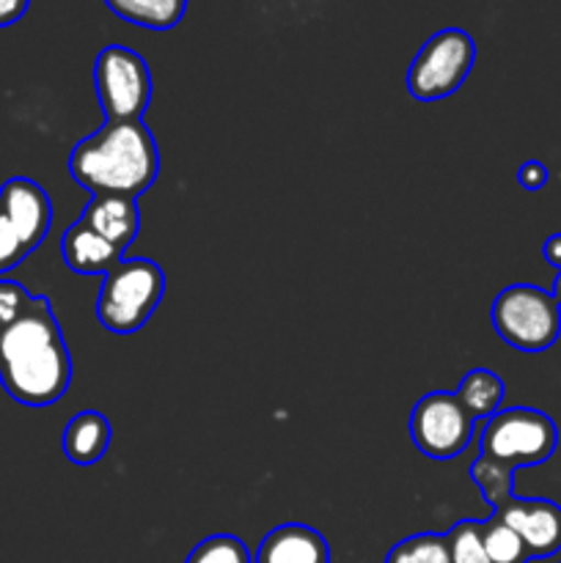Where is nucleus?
Returning a JSON list of instances; mask_svg holds the SVG:
<instances>
[{
    "instance_id": "12",
    "label": "nucleus",
    "mask_w": 561,
    "mask_h": 563,
    "mask_svg": "<svg viewBox=\"0 0 561 563\" xmlns=\"http://www.w3.org/2000/svg\"><path fill=\"white\" fill-rule=\"evenodd\" d=\"M80 220L119 251H127L135 242L138 229H141L138 201L124 196H91Z\"/></svg>"
},
{
    "instance_id": "2",
    "label": "nucleus",
    "mask_w": 561,
    "mask_h": 563,
    "mask_svg": "<svg viewBox=\"0 0 561 563\" xmlns=\"http://www.w3.org/2000/svg\"><path fill=\"white\" fill-rule=\"evenodd\" d=\"M72 179L91 196L135 198L157 181L160 152L143 121H105L69 157Z\"/></svg>"
},
{
    "instance_id": "1",
    "label": "nucleus",
    "mask_w": 561,
    "mask_h": 563,
    "mask_svg": "<svg viewBox=\"0 0 561 563\" xmlns=\"http://www.w3.org/2000/svg\"><path fill=\"white\" fill-rule=\"evenodd\" d=\"M72 357L47 297L0 328V385L25 407L55 405L69 390Z\"/></svg>"
},
{
    "instance_id": "19",
    "label": "nucleus",
    "mask_w": 561,
    "mask_h": 563,
    "mask_svg": "<svg viewBox=\"0 0 561 563\" xmlns=\"http://www.w3.org/2000/svg\"><path fill=\"white\" fill-rule=\"evenodd\" d=\"M385 563H451L449 542L438 533H418L391 548Z\"/></svg>"
},
{
    "instance_id": "6",
    "label": "nucleus",
    "mask_w": 561,
    "mask_h": 563,
    "mask_svg": "<svg viewBox=\"0 0 561 563\" xmlns=\"http://www.w3.org/2000/svg\"><path fill=\"white\" fill-rule=\"evenodd\" d=\"M559 445V429L544 412L531 407L498 410L487 418L482 432V456L498 460L509 467L542 465Z\"/></svg>"
},
{
    "instance_id": "22",
    "label": "nucleus",
    "mask_w": 561,
    "mask_h": 563,
    "mask_svg": "<svg viewBox=\"0 0 561 563\" xmlns=\"http://www.w3.org/2000/svg\"><path fill=\"white\" fill-rule=\"evenodd\" d=\"M31 302H33V295L25 289V286L9 278L0 280V328L11 324L14 319H20L22 313L31 308Z\"/></svg>"
},
{
    "instance_id": "21",
    "label": "nucleus",
    "mask_w": 561,
    "mask_h": 563,
    "mask_svg": "<svg viewBox=\"0 0 561 563\" xmlns=\"http://www.w3.org/2000/svg\"><path fill=\"white\" fill-rule=\"evenodd\" d=\"M187 563H251V553H248L242 539L218 533V537L204 539L198 548H193Z\"/></svg>"
},
{
    "instance_id": "16",
    "label": "nucleus",
    "mask_w": 561,
    "mask_h": 563,
    "mask_svg": "<svg viewBox=\"0 0 561 563\" xmlns=\"http://www.w3.org/2000/svg\"><path fill=\"white\" fill-rule=\"evenodd\" d=\"M454 396L465 407L468 416L479 421V418H493L498 412L501 401L506 396V385L498 374L487 372V368H473L462 377Z\"/></svg>"
},
{
    "instance_id": "24",
    "label": "nucleus",
    "mask_w": 561,
    "mask_h": 563,
    "mask_svg": "<svg viewBox=\"0 0 561 563\" xmlns=\"http://www.w3.org/2000/svg\"><path fill=\"white\" fill-rule=\"evenodd\" d=\"M28 5H31V0H0V27L14 25L16 20H22Z\"/></svg>"
},
{
    "instance_id": "17",
    "label": "nucleus",
    "mask_w": 561,
    "mask_h": 563,
    "mask_svg": "<svg viewBox=\"0 0 561 563\" xmlns=\"http://www.w3.org/2000/svg\"><path fill=\"white\" fill-rule=\"evenodd\" d=\"M471 478L482 495L487 498V504L493 506V511L498 506H504L506 500L515 498L512 495V484H515V467L504 465L498 460H490V456H479L471 465Z\"/></svg>"
},
{
    "instance_id": "10",
    "label": "nucleus",
    "mask_w": 561,
    "mask_h": 563,
    "mask_svg": "<svg viewBox=\"0 0 561 563\" xmlns=\"http://www.w3.org/2000/svg\"><path fill=\"white\" fill-rule=\"evenodd\" d=\"M526 544L531 559H550L561 550V506L544 498H509L493 511Z\"/></svg>"
},
{
    "instance_id": "3",
    "label": "nucleus",
    "mask_w": 561,
    "mask_h": 563,
    "mask_svg": "<svg viewBox=\"0 0 561 563\" xmlns=\"http://www.w3.org/2000/svg\"><path fill=\"white\" fill-rule=\"evenodd\" d=\"M165 295V273L152 258H121L97 297V319L119 335L138 333L157 311Z\"/></svg>"
},
{
    "instance_id": "13",
    "label": "nucleus",
    "mask_w": 561,
    "mask_h": 563,
    "mask_svg": "<svg viewBox=\"0 0 561 563\" xmlns=\"http://www.w3.org/2000/svg\"><path fill=\"white\" fill-rule=\"evenodd\" d=\"M61 251H64L66 267L77 275H108L124 258V251L110 245L105 236L88 229L82 220L66 229L64 240H61Z\"/></svg>"
},
{
    "instance_id": "8",
    "label": "nucleus",
    "mask_w": 561,
    "mask_h": 563,
    "mask_svg": "<svg viewBox=\"0 0 561 563\" xmlns=\"http://www.w3.org/2000/svg\"><path fill=\"white\" fill-rule=\"evenodd\" d=\"M94 86L105 121H141L152 102L148 64L135 49L121 44H110L97 55Z\"/></svg>"
},
{
    "instance_id": "23",
    "label": "nucleus",
    "mask_w": 561,
    "mask_h": 563,
    "mask_svg": "<svg viewBox=\"0 0 561 563\" xmlns=\"http://www.w3.org/2000/svg\"><path fill=\"white\" fill-rule=\"evenodd\" d=\"M517 181L531 192L542 190V187L548 185V168H544L542 163H537V159H528V163H522L520 170H517Z\"/></svg>"
},
{
    "instance_id": "7",
    "label": "nucleus",
    "mask_w": 561,
    "mask_h": 563,
    "mask_svg": "<svg viewBox=\"0 0 561 563\" xmlns=\"http://www.w3.org/2000/svg\"><path fill=\"white\" fill-rule=\"evenodd\" d=\"M476 60V44L462 27L429 36L407 69V91L421 102L446 99L462 88Z\"/></svg>"
},
{
    "instance_id": "14",
    "label": "nucleus",
    "mask_w": 561,
    "mask_h": 563,
    "mask_svg": "<svg viewBox=\"0 0 561 563\" xmlns=\"http://www.w3.org/2000/svg\"><path fill=\"white\" fill-rule=\"evenodd\" d=\"M110 423L102 412L97 410H82L66 423L64 429V454L66 460L75 465L88 467L97 465L110 449Z\"/></svg>"
},
{
    "instance_id": "26",
    "label": "nucleus",
    "mask_w": 561,
    "mask_h": 563,
    "mask_svg": "<svg viewBox=\"0 0 561 563\" xmlns=\"http://www.w3.org/2000/svg\"><path fill=\"white\" fill-rule=\"evenodd\" d=\"M550 295H553V300L559 302V308H561V269H559V275H556V280H553V291H550Z\"/></svg>"
},
{
    "instance_id": "5",
    "label": "nucleus",
    "mask_w": 561,
    "mask_h": 563,
    "mask_svg": "<svg viewBox=\"0 0 561 563\" xmlns=\"http://www.w3.org/2000/svg\"><path fill=\"white\" fill-rule=\"evenodd\" d=\"M493 328L520 352H544L561 335V308L553 295L537 286L517 284L493 302Z\"/></svg>"
},
{
    "instance_id": "20",
    "label": "nucleus",
    "mask_w": 561,
    "mask_h": 563,
    "mask_svg": "<svg viewBox=\"0 0 561 563\" xmlns=\"http://www.w3.org/2000/svg\"><path fill=\"white\" fill-rule=\"evenodd\" d=\"M451 563H490L482 542V522L462 520L446 533Z\"/></svg>"
},
{
    "instance_id": "25",
    "label": "nucleus",
    "mask_w": 561,
    "mask_h": 563,
    "mask_svg": "<svg viewBox=\"0 0 561 563\" xmlns=\"http://www.w3.org/2000/svg\"><path fill=\"white\" fill-rule=\"evenodd\" d=\"M542 253H544V262L553 264L556 269H561V234L548 236V242L542 245Z\"/></svg>"
},
{
    "instance_id": "15",
    "label": "nucleus",
    "mask_w": 561,
    "mask_h": 563,
    "mask_svg": "<svg viewBox=\"0 0 561 563\" xmlns=\"http://www.w3.org/2000/svg\"><path fill=\"white\" fill-rule=\"evenodd\" d=\"M108 9L124 22L148 31H170L182 22L187 0H105Z\"/></svg>"
},
{
    "instance_id": "11",
    "label": "nucleus",
    "mask_w": 561,
    "mask_h": 563,
    "mask_svg": "<svg viewBox=\"0 0 561 563\" xmlns=\"http://www.w3.org/2000/svg\"><path fill=\"white\" fill-rule=\"evenodd\" d=\"M256 563H330V548L324 537L300 522H286L262 539Z\"/></svg>"
},
{
    "instance_id": "9",
    "label": "nucleus",
    "mask_w": 561,
    "mask_h": 563,
    "mask_svg": "<svg viewBox=\"0 0 561 563\" xmlns=\"http://www.w3.org/2000/svg\"><path fill=\"white\" fill-rule=\"evenodd\" d=\"M473 418L457 401L454 394L435 390L418 399L410 412V438L429 460H454L473 438Z\"/></svg>"
},
{
    "instance_id": "18",
    "label": "nucleus",
    "mask_w": 561,
    "mask_h": 563,
    "mask_svg": "<svg viewBox=\"0 0 561 563\" xmlns=\"http://www.w3.org/2000/svg\"><path fill=\"white\" fill-rule=\"evenodd\" d=\"M482 542L484 550H487L490 563H528L531 555H528L526 544L517 537V531H512L504 520L498 517H490V520L482 522Z\"/></svg>"
},
{
    "instance_id": "4",
    "label": "nucleus",
    "mask_w": 561,
    "mask_h": 563,
    "mask_svg": "<svg viewBox=\"0 0 561 563\" xmlns=\"http://www.w3.org/2000/svg\"><path fill=\"white\" fill-rule=\"evenodd\" d=\"M53 203L47 190L25 176L0 187V273L20 267L47 236Z\"/></svg>"
}]
</instances>
